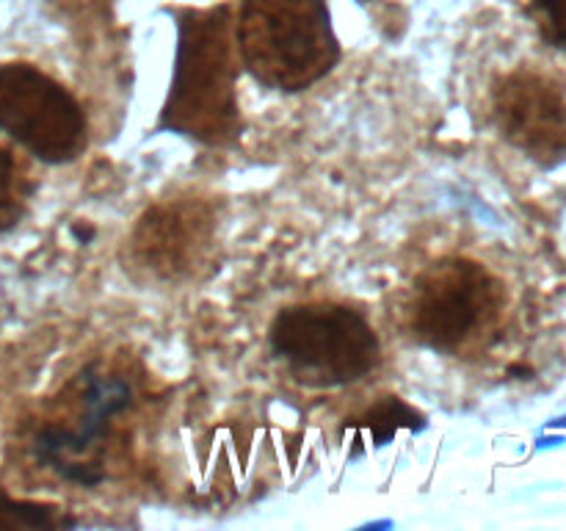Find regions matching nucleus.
Here are the masks:
<instances>
[{
	"instance_id": "1",
	"label": "nucleus",
	"mask_w": 566,
	"mask_h": 531,
	"mask_svg": "<svg viewBox=\"0 0 566 531\" xmlns=\"http://www.w3.org/2000/svg\"><path fill=\"white\" fill-rule=\"evenodd\" d=\"M238 42L230 6L177 11V55L158 131L221 147L241 136Z\"/></svg>"
},
{
	"instance_id": "2",
	"label": "nucleus",
	"mask_w": 566,
	"mask_h": 531,
	"mask_svg": "<svg viewBox=\"0 0 566 531\" xmlns=\"http://www.w3.org/2000/svg\"><path fill=\"white\" fill-rule=\"evenodd\" d=\"M241 66L271 92H304L340 61L326 0H241Z\"/></svg>"
},
{
	"instance_id": "3",
	"label": "nucleus",
	"mask_w": 566,
	"mask_h": 531,
	"mask_svg": "<svg viewBox=\"0 0 566 531\" xmlns=\"http://www.w3.org/2000/svg\"><path fill=\"white\" fill-rule=\"evenodd\" d=\"M503 304V285L484 266L464 258L440 260L415 285V337L442 354L479 352L501 326Z\"/></svg>"
},
{
	"instance_id": "4",
	"label": "nucleus",
	"mask_w": 566,
	"mask_h": 531,
	"mask_svg": "<svg viewBox=\"0 0 566 531\" xmlns=\"http://www.w3.org/2000/svg\"><path fill=\"white\" fill-rule=\"evenodd\" d=\"M271 348L307 385H352L379 363L374 326L343 304H298L271 324Z\"/></svg>"
},
{
	"instance_id": "5",
	"label": "nucleus",
	"mask_w": 566,
	"mask_h": 531,
	"mask_svg": "<svg viewBox=\"0 0 566 531\" xmlns=\"http://www.w3.org/2000/svg\"><path fill=\"white\" fill-rule=\"evenodd\" d=\"M133 407V382L119 371L94 363L70 387L61 418L48 420L33 437V457L61 479L94 487L105 479L103 451L111 424Z\"/></svg>"
},
{
	"instance_id": "6",
	"label": "nucleus",
	"mask_w": 566,
	"mask_h": 531,
	"mask_svg": "<svg viewBox=\"0 0 566 531\" xmlns=\"http://www.w3.org/2000/svg\"><path fill=\"white\" fill-rule=\"evenodd\" d=\"M0 131L44 164L75 160L86 147L77 100L31 64L0 66Z\"/></svg>"
},
{
	"instance_id": "7",
	"label": "nucleus",
	"mask_w": 566,
	"mask_h": 531,
	"mask_svg": "<svg viewBox=\"0 0 566 531\" xmlns=\"http://www.w3.org/2000/svg\"><path fill=\"white\" fill-rule=\"evenodd\" d=\"M216 241L213 208L202 199H169L142 216L130 236V263L155 280L197 274Z\"/></svg>"
},
{
	"instance_id": "8",
	"label": "nucleus",
	"mask_w": 566,
	"mask_h": 531,
	"mask_svg": "<svg viewBox=\"0 0 566 531\" xmlns=\"http://www.w3.org/2000/svg\"><path fill=\"white\" fill-rule=\"evenodd\" d=\"M492 116L506 142L539 164L566 158V88L539 70H514L492 92Z\"/></svg>"
},
{
	"instance_id": "9",
	"label": "nucleus",
	"mask_w": 566,
	"mask_h": 531,
	"mask_svg": "<svg viewBox=\"0 0 566 531\" xmlns=\"http://www.w3.org/2000/svg\"><path fill=\"white\" fill-rule=\"evenodd\" d=\"M359 429L370 431L374 437V446H385L390 442V437H396V431L401 429H423L426 418L415 407H409L407 402H401L398 396L381 398L376 407L368 409V415L357 420Z\"/></svg>"
},
{
	"instance_id": "10",
	"label": "nucleus",
	"mask_w": 566,
	"mask_h": 531,
	"mask_svg": "<svg viewBox=\"0 0 566 531\" xmlns=\"http://www.w3.org/2000/svg\"><path fill=\"white\" fill-rule=\"evenodd\" d=\"M75 520L66 518L59 507L53 503L39 501H20L0 490V529H70Z\"/></svg>"
},
{
	"instance_id": "11",
	"label": "nucleus",
	"mask_w": 566,
	"mask_h": 531,
	"mask_svg": "<svg viewBox=\"0 0 566 531\" xmlns=\"http://www.w3.org/2000/svg\"><path fill=\"white\" fill-rule=\"evenodd\" d=\"M31 183L14 155L0 144V232L14 227L25 214Z\"/></svg>"
},
{
	"instance_id": "12",
	"label": "nucleus",
	"mask_w": 566,
	"mask_h": 531,
	"mask_svg": "<svg viewBox=\"0 0 566 531\" xmlns=\"http://www.w3.org/2000/svg\"><path fill=\"white\" fill-rule=\"evenodd\" d=\"M547 39L566 50V0H534Z\"/></svg>"
}]
</instances>
